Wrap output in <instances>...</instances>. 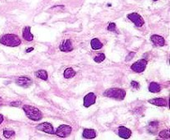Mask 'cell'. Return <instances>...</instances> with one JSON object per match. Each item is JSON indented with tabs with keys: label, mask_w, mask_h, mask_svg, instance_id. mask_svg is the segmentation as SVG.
Returning <instances> with one entry per match:
<instances>
[{
	"label": "cell",
	"mask_w": 170,
	"mask_h": 140,
	"mask_svg": "<svg viewBox=\"0 0 170 140\" xmlns=\"http://www.w3.org/2000/svg\"><path fill=\"white\" fill-rule=\"evenodd\" d=\"M149 90L151 92H154V93H157V92H159L160 90H161V87L160 85L157 83V82H151L149 86Z\"/></svg>",
	"instance_id": "obj_16"
},
{
	"label": "cell",
	"mask_w": 170,
	"mask_h": 140,
	"mask_svg": "<svg viewBox=\"0 0 170 140\" xmlns=\"http://www.w3.org/2000/svg\"><path fill=\"white\" fill-rule=\"evenodd\" d=\"M126 92L124 89H120V88H110L107 89L105 92H104V96L107 97L113 98L117 101H122L125 97Z\"/></svg>",
	"instance_id": "obj_3"
},
{
	"label": "cell",
	"mask_w": 170,
	"mask_h": 140,
	"mask_svg": "<svg viewBox=\"0 0 170 140\" xmlns=\"http://www.w3.org/2000/svg\"><path fill=\"white\" fill-rule=\"evenodd\" d=\"M24 112L26 113L27 116L33 121H39L42 118V114L37 108L32 105H25L23 107Z\"/></svg>",
	"instance_id": "obj_2"
},
{
	"label": "cell",
	"mask_w": 170,
	"mask_h": 140,
	"mask_svg": "<svg viewBox=\"0 0 170 140\" xmlns=\"http://www.w3.org/2000/svg\"><path fill=\"white\" fill-rule=\"evenodd\" d=\"M3 121H4V116H3V115L0 114V125L3 123Z\"/></svg>",
	"instance_id": "obj_28"
},
{
	"label": "cell",
	"mask_w": 170,
	"mask_h": 140,
	"mask_svg": "<svg viewBox=\"0 0 170 140\" xmlns=\"http://www.w3.org/2000/svg\"><path fill=\"white\" fill-rule=\"evenodd\" d=\"M95 100H96V96L93 92L91 93H88L84 97L83 101V105L85 107H89L91 105H94L95 103Z\"/></svg>",
	"instance_id": "obj_8"
},
{
	"label": "cell",
	"mask_w": 170,
	"mask_h": 140,
	"mask_svg": "<svg viewBox=\"0 0 170 140\" xmlns=\"http://www.w3.org/2000/svg\"><path fill=\"white\" fill-rule=\"evenodd\" d=\"M36 128H37V130L47 133V134H55V131H54L53 126L50 123H48V122L42 123V124L37 125Z\"/></svg>",
	"instance_id": "obj_7"
},
{
	"label": "cell",
	"mask_w": 170,
	"mask_h": 140,
	"mask_svg": "<svg viewBox=\"0 0 170 140\" xmlns=\"http://www.w3.org/2000/svg\"><path fill=\"white\" fill-rule=\"evenodd\" d=\"M0 43L6 46L15 47L21 44V40L14 34H5L0 38Z\"/></svg>",
	"instance_id": "obj_1"
},
{
	"label": "cell",
	"mask_w": 170,
	"mask_h": 140,
	"mask_svg": "<svg viewBox=\"0 0 170 140\" xmlns=\"http://www.w3.org/2000/svg\"><path fill=\"white\" fill-rule=\"evenodd\" d=\"M133 56H135V53H134V52H131L130 54H129L128 56H127L126 61H129V60L132 59V58H133Z\"/></svg>",
	"instance_id": "obj_26"
},
{
	"label": "cell",
	"mask_w": 170,
	"mask_h": 140,
	"mask_svg": "<svg viewBox=\"0 0 170 140\" xmlns=\"http://www.w3.org/2000/svg\"><path fill=\"white\" fill-rule=\"evenodd\" d=\"M33 51V48H29V49H28L27 50V52H30V51Z\"/></svg>",
	"instance_id": "obj_29"
},
{
	"label": "cell",
	"mask_w": 170,
	"mask_h": 140,
	"mask_svg": "<svg viewBox=\"0 0 170 140\" xmlns=\"http://www.w3.org/2000/svg\"><path fill=\"white\" fill-rule=\"evenodd\" d=\"M91 45L93 50H100V49L102 48L103 44L97 38H95V39H93L91 40Z\"/></svg>",
	"instance_id": "obj_17"
},
{
	"label": "cell",
	"mask_w": 170,
	"mask_h": 140,
	"mask_svg": "<svg viewBox=\"0 0 170 140\" xmlns=\"http://www.w3.org/2000/svg\"><path fill=\"white\" fill-rule=\"evenodd\" d=\"M154 1H157V0H154Z\"/></svg>",
	"instance_id": "obj_30"
},
{
	"label": "cell",
	"mask_w": 170,
	"mask_h": 140,
	"mask_svg": "<svg viewBox=\"0 0 170 140\" xmlns=\"http://www.w3.org/2000/svg\"><path fill=\"white\" fill-rule=\"evenodd\" d=\"M14 134H15V133H14L13 130H10V129H4V135L5 138L9 139V138H11V137L14 136Z\"/></svg>",
	"instance_id": "obj_22"
},
{
	"label": "cell",
	"mask_w": 170,
	"mask_h": 140,
	"mask_svg": "<svg viewBox=\"0 0 170 140\" xmlns=\"http://www.w3.org/2000/svg\"><path fill=\"white\" fill-rule=\"evenodd\" d=\"M16 82L18 85L23 87H28L32 84V81L28 77H19L16 79Z\"/></svg>",
	"instance_id": "obj_9"
},
{
	"label": "cell",
	"mask_w": 170,
	"mask_h": 140,
	"mask_svg": "<svg viewBox=\"0 0 170 140\" xmlns=\"http://www.w3.org/2000/svg\"><path fill=\"white\" fill-rule=\"evenodd\" d=\"M118 131H119V136L120 137V138H122V139H128L131 136L130 129L127 128L126 127L119 126V128H118Z\"/></svg>",
	"instance_id": "obj_11"
},
{
	"label": "cell",
	"mask_w": 170,
	"mask_h": 140,
	"mask_svg": "<svg viewBox=\"0 0 170 140\" xmlns=\"http://www.w3.org/2000/svg\"><path fill=\"white\" fill-rule=\"evenodd\" d=\"M147 66V61L145 59H139L137 62L134 63L131 66V69L135 73H142Z\"/></svg>",
	"instance_id": "obj_5"
},
{
	"label": "cell",
	"mask_w": 170,
	"mask_h": 140,
	"mask_svg": "<svg viewBox=\"0 0 170 140\" xmlns=\"http://www.w3.org/2000/svg\"><path fill=\"white\" fill-rule=\"evenodd\" d=\"M158 136L160 137L161 139H168L170 138V134H169V129H164L161 132L159 133Z\"/></svg>",
	"instance_id": "obj_20"
},
{
	"label": "cell",
	"mask_w": 170,
	"mask_h": 140,
	"mask_svg": "<svg viewBox=\"0 0 170 140\" xmlns=\"http://www.w3.org/2000/svg\"><path fill=\"white\" fill-rule=\"evenodd\" d=\"M23 37L27 41H32L33 40V35L31 33V28L30 27H26L23 30Z\"/></svg>",
	"instance_id": "obj_14"
},
{
	"label": "cell",
	"mask_w": 170,
	"mask_h": 140,
	"mask_svg": "<svg viewBox=\"0 0 170 140\" xmlns=\"http://www.w3.org/2000/svg\"><path fill=\"white\" fill-rule=\"evenodd\" d=\"M131 86H132L135 89H138V88H139V84H138V82H135V81H132V82H131Z\"/></svg>",
	"instance_id": "obj_25"
},
{
	"label": "cell",
	"mask_w": 170,
	"mask_h": 140,
	"mask_svg": "<svg viewBox=\"0 0 170 140\" xmlns=\"http://www.w3.org/2000/svg\"><path fill=\"white\" fill-rule=\"evenodd\" d=\"M150 40L151 41L154 43L155 45H158V46H163V45H165V40L163 39V37H162L161 35H153L150 37Z\"/></svg>",
	"instance_id": "obj_12"
},
{
	"label": "cell",
	"mask_w": 170,
	"mask_h": 140,
	"mask_svg": "<svg viewBox=\"0 0 170 140\" xmlns=\"http://www.w3.org/2000/svg\"><path fill=\"white\" fill-rule=\"evenodd\" d=\"M0 101H1V98H0Z\"/></svg>",
	"instance_id": "obj_31"
},
{
	"label": "cell",
	"mask_w": 170,
	"mask_h": 140,
	"mask_svg": "<svg viewBox=\"0 0 170 140\" xmlns=\"http://www.w3.org/2000/svg\"><path fill=\"white\" fill-rule=\"evenodd\" d=\"M149 126H150L151 132H154V130H156L157 128H158V122H156V121H154V122H150Z\"/></svg>",
	"instance_id": "obj_24"
},
{
	"label": "cell",
	"mask_w": 170,
	"mask_h": 140,
	"mask_svg": "<svg viewBox=\"0 0 170 140\" xmlns=\"http://www.w3.org/2000/svg\"><path fill=\"white\" fill-rule=\"evenodd\" d=\"M75 75V72L71 68H68L64 71V77L66 78H73Z\"/></svg>",
	"instance_id": "obj_19"
},
{
	"label": "cell",
	"mask_w": 170,
	"mask_h": 140,
	"mask_svg": "<svg viewBox=\"0 0 170 140\" xmlns=\"http://www.w3.org/2000/svg\"><path fill=\"white\" fill-rule=\"evenodd\" d=\"M82 135L85 139H92L96 136V134L94 129H90V128H86V129H84L83 134Z\"/></svg>",
	"instance_id": "obj_15"
},
{
	"label": "cell",
	"mask_w": 170,
	"mask_h": 140,
	"mask_svg": "<svg viewBox=\"0 0 170 140\" xmlns=\"http://www.w3.org/2000/svg\"><path fill=\"white\" fill-rule=\"evenodd\" d=\"M148 101L151 104L154 105H158V106H167L168 105V101L163 98H155V99L149 100Z\"/></svg>",
	"instance_id": "obj_13"
},
{
	"label": "cell",
	"mask_w": 170,
	"mask_h": 140,
	"mask_svg": "<svg viewBox=\"0 0 170 140\" xmlns=\"http://www.w3.org/2000/svg\"><path fill=\"white\" fill-rule=\"evenodd\" d=\"M105 58H106V55H104L103 53H100V54H98V55L95 56L94 60L96 63H101L105 60Z\"/></svg>",
	"instance_id": "obj_21"
},
{
	"label": "cell",
	"mask_w": 170,
	"mask_h": 140,
	"mask_svg": "<svg viewBox=\"0 0 170 140\" xmlns=\"http://www.w3.org/2000/svg\"><path fill=\"white\" fill-rule=\"evenodd\" d=\"M128 18L130 20L131 22H133L136 27H142L143 25L144 24V21L143 19V17L139 15L138 13H136V12H132L130 14L127 16Z\"/></svg>",
	"instance_id": "obj_6"
},
{
	"label": "cell",
	"mask_w": 170,
	"mask_h": 140,
	"mask_svg": "<svg viewBox=\"0 0 170 140\" xmlns=\"http://www.w3.org/2000/svg\"><path fill=\"white\" fill-rule=\"evenodd\" d=\"M107 30L110 31H113V32H117V31H116V25H115V23H114V22L109 23V26H108V27H107Z\"/></svg>",
	"instance_id": "obj_23"
},
{
	"label": "cell",
	"mask_w": 170,
	"mask_h": 140,
	"mask_svg": "<svg viewBox=\"0 0 170 140\" xmlns=\"http://www.w3.org/2000/svg\"><path fill=\"white\" fill-rule=\"evenodd\" d=\"M21 102L20 101H18V102H12L11 103V105H15V106H19Z\"/></svg>",
	"instance_id": "obj_27"
},
{
	"label": "cell",
	"mask_w": 170,
	"mask_h": 140,
	"mask_svg": "<svg viewBox=\"0 0 170 140\" xmlns=\"http://www.w3.org/2000/svg\"><path fill=\"white\" fill-rule=\"evenodd\" d=\"M60 50L63 52H70L73 51V45L70 40H66L60 45Z\"/></svg>",
	"instance_id": "obj_10"
},
{
	"label": "cell",
	"mask_w": 170,
	"mask_h": 140,
	"mask_svg": "<svg viewBox=\"0 0 170 140\" xmlns=\"http://www.w3.org/2000/svg\"><path fill=\"white\" fill-rule=\"evenodd\" d=\"M35 76L40 79H42V80H45V81L48 80V73H47V71L43 69L38 70L37 72H36Z\"/></svg>",
	"instance_id": "obj_18"
},
{
	"label": "cell",
	"mask_w": 170,
	"mask_h": 140,
	"mask_svg": "<svg viewBox=\"0 0 170 140\" xmlns=\"http://www.w3.org/2000/svg\"><path fill=\"white\" fill-rule=\"evenodd\" d=\"M71 130H72V128L71 126L67 125H62L57 128L56 131L55 132V134L56 136L61 137V138H66L71 134Z\"/></svg>",
	"instance_id": "obj_4"
}]
</instances>
